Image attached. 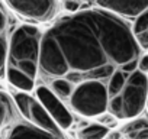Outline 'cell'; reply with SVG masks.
<instances>
[{
	"instance_id": "7c38bea8",
	"label": "cell",
	"mask_w": 148,
	"mask_h": 139,
	"mask_svg": "<svg viewBox=\"0 0 148 139\" xmlns=\"http://www.w3.org/2000/svg\"><path fill=\"white\" fill-rule=\"evenodd\" d=\"M110 133V129L99 122L89 123L79 130V139H105Z\"/></svg>"
},
{
	"instance_id": "7a4b0ae2",
	"label": "cell",
	"mask_w": 148,
	"mask_h": 139,
	"mask_svg": "<svg viewBox=\"0 0 148 139\" xmlns=\"http://www.w3.org/2000/svg\"><path fill=\"white\" fill-rule=\"evenodd\" d=\"M61 6L67 13L99 9L123 19L132 28L141 49L148 52V0H61Z\"/></svg>"
},
{
	"instance_id": "30bf717a",
	"label": "cell",
	"mask_w": 148,
	"mask_h": 139,
	"mask_svg": "<svg viewBox=\"0 0 148 139\" xmlns=\"http://www.w3.org/2000/svg\"><path fill=\"white\" fill-rule=\"evenodd\" d=\"M122 133L126 139H148V117L138 116L128 120L122 126Z\"/></svg>"
},
{
	"instance_id": "ba28073f",
	"label": "cell",
	"mask_w": 148,
	"mask_h": 139,
	"mask_svg": "<svg viewBox=\"0 0 148 139\" xmlns=\"http://www.w3.org/2000/svg\"><path fill=\"white\" fill-rule=\"evenodd\" d=\"M28 122L34 123L35 126H38L39 129H42L45 132H49L55 136H62L64 138L61 127L57 125V122L51 117V114L47 112V109L41 104V102L36 97L32 99V102H31V110H29Z\"/></svg>"
},
{
	"instance_id": "d6986e66",
	"label": "cell",
	"mask_w": 148,
	"mask_h": 139,
	"mask_svg": "<svg viewBox=\"0 0 148 139\" xmlns=\"http://www.w3.org/2000/svg\"><path fill=\"white\" fill-rule=\"evenodd\" d=\"M118 139H126V138H125V136H119Z\"/></svg>"
},
{
	"instance_id": "4fadbf2b",
	"label": "cell",
	"mask_w": 148,
	"mask_h": 139,
	"mask_svg": "<svg viewBox=\"0 0 148 139\" xmlns=\"http://www.w3.org/2000/svg\"><path fill=\"white\" fill-rule=\"evenodd\" d=\"M32 96L25 93V91H16L13 94V102L16 104L18 113L22 114V117L25 120L29 119V110H31V102H32Z\"/></svg>"
},
{
	"instance_id": "ffe728a7",
	"label": "cell",
	"mask_w": 148,
	"mask_h": 139,
	"mask_svg": "<svg viewBox=\"0 0 148 139\" xmlns=\"http://www.w3.org/2000/svg\"><path fill=\"white\" fill-rule=\"evenodd\" d=\"M147 110H148V97H147Z\"/></svg>"
},
{
	"instance_id": "ac0fdd59",
	"label": "cell",
	"mask_w": 148,
	"mask_h": 139,
	"mask_svg": "<svg viewBox=\"0 0 148 139\" xmlns=\"http://www.w3.org/2000/svg\"><path fill=\"white\" fill-rule=\"evenodd\" d=\"M6 25H8V18H6L3 10H0V35H5Z\"/></svg>"
},
{
	"instance_id": "5bb4252c",
	"label": "cell",
	"mask_w": 148,
	"mask_h": 139,
	"mask_svg": "<svg viewBox=\"0 0 148 139\" xmlns=\"http://www.w3.org/2000/svg\"><path fill=\"white\" fill-rule=\"evenodd\" d=\"M131 73H126V71H116L109 80H108V91H109V99L116 96L125 86L128 77H129Z\"/></svg>"
},
{
	"instance_id": "5b68a950",
	"label": "cell",
	"mask_w": 148,
	"mask_h": 139,
	"mask_svg": "<svg viewBox=\"0 0 148 139\" xmlns=\"http://www.w3.org/2000/svg\"><path fill=\"white\" fill-rule=\"evenodd\" d=\"M67 104L74 113L83 117H99L108 112V83L102 80H90L77 84Z\"/></svg>"
},
{
	"instance_id": "9c48e42d",
	"label": "cell",
	"mask_w": 148,
	"mask_h": 139,
	"mask_svg": "<svg viewBox=\"0 0 148 139\" xmlns=\"http://www.w3.org/2000/svg\"><path fill=\"white\" fill-rule=\"evenodd\" d=\"M6 139H64V138L45 132L39 129L38 126H35L34 123L23 119V120L16 122L10 127Z\"/></svg>"
},
{
	"instance_id": "52a82bcc",
	"label": "cell",
	"mask_w": 148,
	"mask_h": 139,
	"mask_svg": "<svg viewBox=\"0 0 148 139\" xmlns=\"http://www.w3.org/2000/svg\"><path fill=\"white\" fill-rule=\"evenodd\" d=\"M35 96L41 102V104L47 109V112L51 114V117L57 122V125L61 127V130L70 129L73 126L74 117H73L71 110L48 86L38 84L35 87Z\"/></svg>"
},
{
	"instance_id": "277c9868",
	"label": "cell",
	"mask_w": 148,
	"mask_h": 139,
	"mask_svg": "<svg viewBox=\"0 0 148 139\" xmlns=\"http://www.w3.org/2000/svg\"><path fill=\"white\" fill-rule=\"evenodd\" d=\"M148 76L135 70L129 74L123 89L109 99L108 112L118 120H131L142 114L147 109Z\"/></svg>"
},
{
	"instance_id": "8992f818",
	"label": "cell",
	"mask_w": 148,
	"mask_h": 139,
	"mask_svg": "<svg viewBox=\"0 0 148 139\" xmlns=\"http://www.w3.org/2000/svg\"><path fill=\"white\" fill-rule=\"evenodd\" d=\"M6 5L22 19L36 23L54 22L62 10L61 0H5Z\"/></svg>"
},
{
	"instance_id": "8fae6325",
	"label": "cell",
	"mask_w": 148,
	"mask_h": 139,
	"mask_svg": "<svg viewBox=\"0 0 148 139\" xmlns=\"http://www.w3.org/2000/svg\"><path fill=\"white\" fill-rule=\"evenodd\" d=\"M16 112L18 109L13 102V97L0 90V132L5 127L10 126V123L16 117Z\"/></svg>"
},
{
	"instance_id": "2e32d148",
	"label": "cell",
	"mask_w": 148,
	"mask_h": 139,
	"mask_svg": "<svg viewBox=\"0 0 148 139\" xmlns=\"http://www.w3.org/2000/svg\"><path fill=\"white\" fill-rule=\"evenodd\" d=\"M97 122H99V123H102V125H105V126H108L109 129H112V127L116 125L118 119H116L112 113L106 112V113H103V114H100V116L97 117Z\"/></svg>"
},
{
	"instance_id": "e0dca14e",
	"label": "cell",
	"mask_w": 148,
	"mask_h": 139,
	"mask_svg": "<svg viewBox=\"0 0 148 139\" xmlns=\"http://www.w3.org/2000/svg\"><path fill=\"white\" fill-rule=\"evenodd\" d=\"M136 70L148 76V52H142V55H141V58L138 61Z\"/></svg>"
},
{
	"instance_id": "9a60e30c",
	"label": "cell",
	"mask_w": 148,
	"mask_h": 139,
	"mask_svg": "<svg viewBox=\"0 0 148 139\" xmlns=\"http://www.w3.org/2000/svg\"><path fill=\"white\" fill-rule=\"evenodd\" d=\"M8 57H9V41L6 35H0V80L8 73Z\"/></svg>"
},
{
	"instance_id": "3957f363",
	"label": "cell",
	"mask_w": 148,
	"mask_h": 139,
	"mask_svg": "<svg viewBox=\"0 0 148 139\" xmlns=\"http://www.w3.org/2000/svg\"><path fill=\"white\" fill-rule=\"evenodd\" d=\"M42 35L44 32L36 25L23 23L18 26L9 39L8 68L38 81Z\"/></svg>"
},
{
	"instance_id": "6da1fadb",
	"label": "cell",
	"mask_w": 148,
	"mask_h": 139,
	"mask_svg": "<svg viewBox=\"0 0 148 139\" xmlns=\"http://www.w3.org/2000/svg\"><path fill=\"white\" fill-rule=\"evenodd\" d=\"M142 52L123 19L99 9L65 13L42 35L38 80L65 103L83 81L134 73Z\"/></svg>"
}]
</instances>
